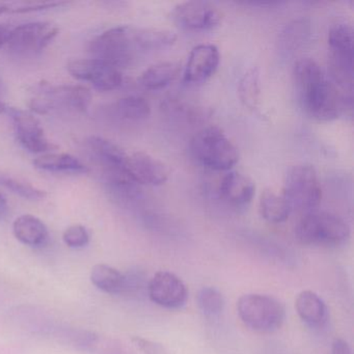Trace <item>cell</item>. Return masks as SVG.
Instances as JSON below:
<instances>
[{"mask_svg": "<svg viewBox=\"0 0 354 354\" xmlns=\"http://www.w3.org/2000/svg\"><path fill=\"white\" fill-rule=\"evenodd\" d=\"M176 40L175 32L169 30L115 26L95 37L88 43V53L94 59L121 70L133 65L146 53L171 46Z\"/></svg>", "mask_w": 354, "mask_h": 354, "instance_id": "6da1fadb", "label": "cell"}, {"mask_svg": "<svg viewBox=\"0 0 354 354\" xmlns=\"http://www.w3.org/2000/svg\"><path fill=\"white\" fill-rule=\"evenodd\" d=\"M294 78L302 109L317 121L337 119L352 98L346 97L325 75L315 59L304 57L295 64Z\"/></svg>", "mask_w": 354, "mask_h": 354, "instance_id": "7a4b0ae2", "label": "cell"}, {"mask_svg": "<svg viewBox=\"0 0 354 354\" xmlns=\"http://www.w3.org/2000/svg\"><path fill=\"white\" fill-rule=\"evenodd\" d=\"M189 150L196 162L212 171H230L239 160L235 145L216 126L198 130L190 140Z\"/></svg>", "mask_w": 354, "mask_h": 354, "instance_id": "3957f363", "label": "cell"}, {"mask_svg": "<svg viewBox=\"0 0 354 354\" xmlns=\"http://www.w3.org/2000/svg\"><path fill=\"white\" fill-rule=\"evenodd\" d=\"M28 106L30 111L40 115L55 111L84 113L92 103V94L82 86H68L41 82L32 90Z\"/></svg>", "mask_w": 354, "mask_h": 354, "instance_id": "277c9868", "label": "cell"}, {"mask_svg": "<svg viewBox=\"0 0 354 354\" xmlns=\"http://www.w3.org/2000/svg\"><path fill=\"white\" fill-rule=\"evenodd\" d=\"M295 236L308 245L337 248L350 238V227L342 217L329 212L306 213L295 227Z\"/></svg>", "mask_w": 354, "mask_h": 354, "instance_id": "5b68a950", "label": "cell"}, {"mask_svg": "<svg viewBox=\"0 0 354 354\" xmlns=\"http://www.w3.org/2000/svg\"><path fill=\"white\" fill-rule=\"evenodd\" d=\"M281 196L291 211L304 214L316 211L322 200V187L315 167L306 163L290 167L286 174Z\"/></svg>", "mask_w": 354, "mask_h": 354, "instance_id": "8992f818", "label": "cell"}, {"mask_svg": "<svg viewBox=\"0 0 354 354\" xmlns=\"http://www.w3.org/2000/svg\"><path fill=\"white\" fill-rule=\"evenodd\" d=\"M238 315L245 326L259 333H272L283 326L285 306L277 298L265 294L250 293L237 302Z\"/></svg>", "mask_w": 354, "mask_h": 354, "instance_id": "52a82bcc", "label": "cell"}, {"mask_svg": "<svg viewBox=\"0 0 354 354\" xmlns=\"http://www.w3.org/2000/svg\"><path fill=\"white\" fill-rule=\"evenodd\" d=\"M59 28L51 22L24 24L12 30L8 48L18 59H32L40 55L59 35Z\"/></svg>", "mask_w": 354, "mask_h": 354, "instance_id": "ba28073f", "label": "cell"}, {"mask_svg": "<svg viewBox=\"0 0 354 354\" xmlns=\"http://www.w3.org/2000/svg\"><path fill=\"white\" fill-rule=\"evenodd\" d=\"M67 69L72 77L92 84L100 92L117 90L123 84L121 70L94 57L74 59L68 64Z\"/></svg>", "mask_w": 354, "mask_h": 354, "instance_id": "9c48e42d", "label": "cell"}, {"mask_svg": "<svg viewBox=\"0 0 354 354\" xmlns=\"http://www.w3.org/2000/svg\"><path fill=\"white\" fill-rule=\"evenodd\" d=\"M7 111L13 122L16 138L26 151L34 154H46L57 149L47 138L40 122L32 113L14 107H8Z\"/></svg>", "mask_w": 354, "mask_h": 354, "instance_id": "30bf717a", "label": "cell"}, {"mask_svg": "<svg viewBox=\"0 0 354 354\" xmlns=\"http://www.w3.org/2000/svg\"><path fill=\"white\" fill-rule=\"evenodd\" d=\"M171 18L185 30H210L221 24L223 14L206 1H185L174 8Z\"/></svg>", "mask_w": 354, "mask_h": 354, "instance_id": "8fae6325", "label": "cell"}, {"mask_svg": "<svg viewBox=\"0 0 354 354\" xmlns=\"http://www.w3.org/2000/svg\"><path fill=\"white\" fill-rule=\"evenodd\" d=\"M149 297L161 308L176 310L185 306L188 290L184 281L175 273L158 271L149 281Z\"/></svg>", "mask_w": 354, "mask_h": 354, "instance_id": "7c38bea8", "label": "cell"}, {"mask_svg": "<svg viewBox=\"0 0 354 354\" xmlns=\"http://www.w3.org/2000/svg\"><path fill=\"white\" fill-rule=\"evenodd\" d=\"M125 171L138 185H162L169 178L167 165L156 157L145 152L128 154Z\"/></svg>", "mask_w": 354, "mask_h": 354, "instance_id": "4fadbf2b", "label": "cell"}, {"mask_svg": "<svg viewBox=\"0 0 354 354\" xmlns=\"http://www.w3.org/2000/svg\"><path fill=\"white\" fill-rule=\"evenodd\" d=\"M221 62L218 48L213 44H200L192 48L183 72L186 84H200L212 77Z\"/></svg>", "mask_w": 354, "mask_h": 354, "instance_id": "5bb4252c", "label": "cell"}, {"mask_svg": "<svg viewBox=\"0 0 354 354\" xmlns=\"http://www.w3.org/2000/svg\"><path fill=\"white\" fill-rule=\"evenodd\" d=\"M353 28L345 21H339L328 32V65L339 69L353 68Z\"/></svg>", "mask_w": 354, "mask_h": 354, "instance_id": "9a60e30c", "label": "cell"}, {"mask_svg": "<svg viewBox=\"0 0 354 354\" xmlns=\"http://www.w3.org/2000/svg\"><path fill=\"white\" fill-rule=\"evenodd\" d=\"M256 192L254 181L244 174L238 171L227 173L219 185L221 198L230 206L243 208L252 202Z\"/></svg>", "mask_w": 354, "mask_h": 354, "instance_id": "2e32d148", "label": "cell"}, {"mask_svg": "<svg viewBox=\"0 0 354 354\" xmlns=\"http://www.w3.org/2000/svg\"><path fill=\"white\" fill-rule=\"evenodd\" d=\"M86 147L88 152L97 161L103 165L104 169H124L128 154L111 140L102 136H91L86 140Z\"/></svg>", "mask_w": 354, "mask_h": 354, "instance_id": "e0dca14e", "label": "cell"}, {"mask_svg": "<svg viewBox=\"0 0 354 354\" xmlns=\"http://www.w3.org/2000/svg\"><path fill=\"white\" fill-rule=\"evenodd\" d=\"M295 310L302 322L314 328L322 326L328 318V310L324 300L310 290L298 294Z\"/></svg>", "mask_w": 354, "mask_h": 354, "instance_id": "ac0fdd59", "label": "cell"}, {"mask_svg": "<svg viewBox=\"0 0 354 354\" xmlns=\"http://www.w3.org/2000/svg\"><path fill=\"white\" fill-rule=\"evenodd\" d=\"M13 233L18 241L32 248L43 245L48 239L46 225L35 215L24 214L16 218Z\"/></svg>", "mask_w": 354, "mask_h": 354, "instance_id": "d6986e66", "label": "cell"}, {"mask_svg": "<svg viewBox=\"0 0 354 354\" xmlns=\"http://www.w3.org/2000/svg\"><path fill=\"white\" fill-rule=\"evenodd\" d=\"M37 169L49 173L86 174L88 167L80 159L65 153H46L32 162Z\"/></svg>", "mask_w": 354, "mask_h": 354, "instance_id": "ffe728a7", "label": "cell"}, {"mask_svg": "<svg viewBox=\"0 0 354 354\" xmlns=\"http://www.w3.org/2000/svg\"><path fill=\"white\" fill-rule=\"evenodd\" d=\"M179 73V64L176 62H160L145 70L138 82L147 90H160L171 84Z\"/></svg>", "mask_w": 354, "mask_h": 354, "instance_id": "44dd1931", "label": "cell"}, {"mask_svg": "<svg viewBox=\"0 0 354 354\" xmlns=\"http://www.w3.org/2000/svg\"><path fill=\"white\" fill-rule=\"evenodd\" d=\"M91 281L105 293L123 294L127 292V275L109 265H95L91 271Z\"/></svg>", "mask_w": 354, "mask_h": 354, "instance_id": "7402d4cb", "label": "cell"}, {"mask_svg": "<svg viewBox=\"0 0 354 354\" xmlns=\"http://www.w3.org/2000/svg\"><path fill=\"white\" fill-rule=\"evenodd\" d=\"M261 216L270 223H281L289 218L291 209L283 196L265 190L260 198Z\"/></svg>", "mask_w": 354, "mask_h": 354, "instance_id": "603a6c76", "label": "cell"}, {"mask_svg": "<svg viewBox=\"0 0 354 354\" xmlns=\"http://www.w3.org/2000/svg\"><path fill=\"white\" fill-rule=\"evenodd\" d=\"M113 111L118 117L127 121H142L151 115V105L140 96H127L119 99L113 104Z\"/></svg>", "mask_w": 354, "mask_h": 354, "instance_id": "cb8c5ba5", "label": "cell"}, {"mask_svg": "<svg viewBox=\"0 0 354 354\" xmlns=\"http://www.w3.org/2000/svg\"><path fill=\"white\" fill-rule=\"evenodd\" d=\"M0 186L7 188L13 194L28 201H42L47 196V192L45 190L40 189L24 180L13 177L1 171H0Z\"/></svg>", "mask_w": 354, "mask_h": 354, "instance_id": "d4e9b609", "label": "cell"}, {"mask_svg": "<svg viewBox=\"0 0 354 354\" xmlns=\"http://www.w3.org/2000/svg\"><path fill=\"white\" fill-rule=\"evenodd\" d=\"M260 94V73L257 68H252L240 80V98L246 106L254 109L259 103Z\"/></svg>", "mask_w": 354, "mask_h": 354, "instance_id": "484cf974", "label": "cell"}, {"mask_svg": "<svg viewBox=\"0 0 354 354\" xmlns=\"http://www.w3.org/2000/svg\"><path fill=\"white\" fill-rule=\"evenodd\" d=\"M198 304L203 314L207 317H217L225 308L223 294L213 287H204L198 294Z\"/></svg>", "mask_w": 354, "mask_h": 354, "instance_id": "4316f807", "label": "cell"}, {"mask_svg": "<svg viewBox=\"0 0 354 354\" xmlns=\"http://www.w3.org/2000/svg\"><path fill=\"white\" fill-rule=\"evenodd\" d=\"M63 240L69 248H84L90 241V234H88V230L84 225H70L64 232Z\"/></svg>", "mask_w": 354, "mask_h": 354, "instance_id": "83f0119b", "label": "cell"}, {"mask_svg": "<svg viewBox=\"0 0 354 354\" xmlns=\"http://www.w3.org/2000/svg\"><path fill=\"white\" fill-rule=\"evenodd\" d=\"M132 343L142 354H173L162 344L140 337H133Z\"/></svg>", "mask_w": 354, "mask_h": 354, "instance_id": "f1b7e54d", "label": "cell"}, {"mask_svg": "<svg viewBox=\"0 0 354 354\" xmlns=\"http://www.w3.org/2000/svg\"><path fill=\"white\" fill-rule=\"evenodd\" d=\"M331 354H352L351 348L343 339H335L331 346Z\"/></svg>", "mask_w": 354, "mask_h": 354, "instance_id": "f546056e", "label": "cell"}, {"mask_svg": "<svg viewBox=\"0 0 354 354\" xmlns=\"http://www.w3.org/2000/svg\"><path fill=\"white\" fill-rule=\"evenodd\" d=\"M12 28L9 26L0 24V48H3L5 45L9 42L10 36H11Z\"/></svg>", "mask_w": 354, "mask_h": 354, "instance_id": "4dcf8cb0", "label": "cell"}, {"mask_svg": "<svg viewBox=\"0 0 354 354\" xmlns=\"http://www.w3.org/2000/svg\"><path fill=\"white\" fill-rule=\"evenodd\" d=\"M9 211V204L7 198L3 192H0V219L5 218Z\"/></svg>", "mask_w": 354, "mask_h": 354, "instance_id": "1f68e13d", "label": "cell"}, {"mask_svg": "<svg viewBox=\"0 0 354 354\" xmlns=\"http://www.w3.org/2000/svg\"><path fill=\"white\" fill-rule=\"evenodd\" d=\"M11 12V3H1L0 1V15Z\"/></svg>", "mask_w": 354, "mask_h": 354, "instance_id": "d6a6232c", "label": "cell"}, {"mask_svg": "<svg viewBox=\"0 0 354 354\" xmlns=\"http://www.w3.org/2000/svg\"><path fill=\"white\" fill-rule=\"evenodd\" d=\"M7 109L8 107L6 106L5 103L1 102V101H0V113H6V111H7Z\"/></svg>", "mask_w": 354, "mask_h": 354, "instance_id": "836d02e7", "label": "cell"}]
</instances>
